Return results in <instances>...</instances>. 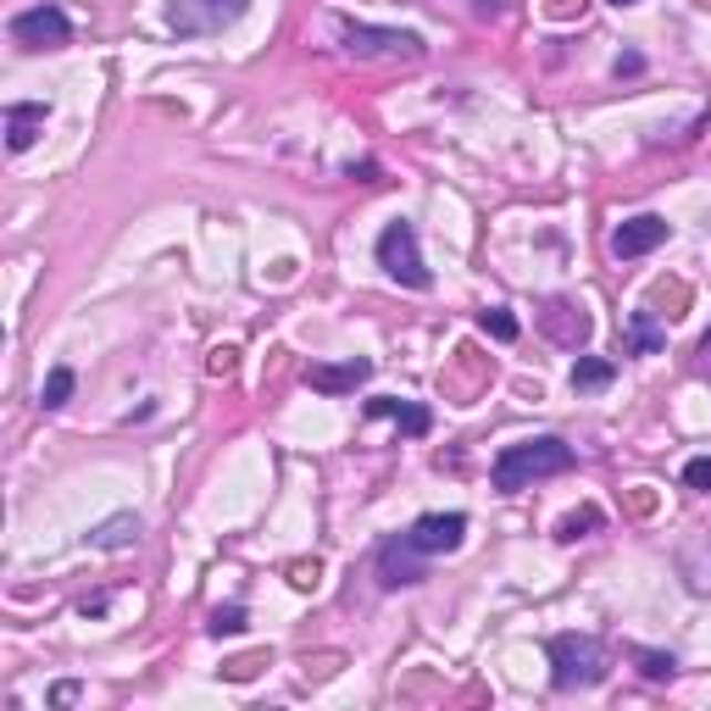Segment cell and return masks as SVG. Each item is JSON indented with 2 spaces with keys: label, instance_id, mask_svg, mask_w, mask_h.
Here are the masks:
<instances>
[{
  "label": "cell",
  "instance_id": "484cf974",
  "mask_svg": "<svg viewBox=\"0 0 711 711\" xmlns=\"http://www.w3.org/2000/svg\"><path fill=\"white\" fill-rule=\"evenodd\" d=\"M694 373L711 384V333H705V339H700V350H694Z\"/></svg>",
  "mask_w": 711,
  "mask_h": 711
},
{
  "label": "cell",
  "instance_id": "44dd1931",
  "mask_svg": "<svg viewBox=\"0 0 711 711\" xmlns=\"http://www.w3.org/2000/svg\"><path fill=\"white\" fill-rule=\"evenodd\" d=\"M478 322H484V333H495V339H517V317H512V311H501V306L478 311Z\"/></svg>",
  "mask_w": 711,
  "mask_h": 711
},
{
  "label": "cell",
  "instance_id": "7402d4cb",
  "mask_svg": "<svg viewBox=\"0 0 711 711\" xmlns=\"http://www.w3.org/2000/svg\"><path fill=\"white\" fill-rule=\"evenodd\" d=\"M206 628H212L217 639H223V633H239V628H245V606H217Z\"/></svg>",
  "mask_w": 711,
  "mask_h": 711
},
{
  "label": "cell",
  "instance_id": "ba28073f",
  "mask_svg": "<svg viewBox=\"0 0 711 711\" xmlns=\"http://www.w3.org/2000/svg\"><path fill=\"white\" fill-rule=\"evenodd\" d=\"M423 561H429V556H423L406 534H395V539L379 545V584H384V589H406V584L423 578Z\"/></svg>",
  "mask_w": 711,
  "mask_h": 711
},
{
  "label": "cell",
  "instance_id": "603a6c76",
  "mask_svg": "<svg viewBox=\"0 0 711 711\" xmlns=\"http://www.w3.org/2000/svg\"><path fill=\"white\" fill-rule=\"evenodd\" d=\"M683 484L700 490V495H711V456H694V462L683 467Z\"/></svg>",
  "mask_w": 711,
  "mask_h": 711
},
{
  "label": "cell",
  "instance_id": "6da1fadb",
  "mask_svg": "<svg viewBox=\"0 0 711 711\" xmlns=\"http://www.w3.org/2000/svg\"><path fill=\"white\" fill-rule=\"evenodd\" d=\"M567 467H573V445L556 440V434H539V440L506 445V451L495 456V467H490V484H495L501 495H517V490H528L534 478H556V473H567Z\"/></svg>",
  "mask_w": 711,
  "mask_h": 711
},
{
  "label": "cell",
  "instance_id": "9a60e30c",
  "mask_svg": "<svg viewBox=\"0 0 711 711\" xmlns=\"http://www.w3.org/2000/svg\"><path fill=\"white\" fill-rule=\"evenodd\" d=\"M628 344H633V350H639V356H656V350H661V344H667V333H661V328H656V311H650V306H645V311H633V317H628Z\"/></svg>",
  "mask_w": 711,
  "mask_h": 711
},
{
  "label": "cell",
  "instance_id": "cb8c5ba5",
  "mask_svg": "<svg viewBox=\"0 0 711 711\" xmlns=\"http://www.w3.org/2000/svg\"><path fill=\"white\" fill-rule=\"evenodd\" d=\"M267 656H239V661H228L223 667V678H234V683H245V678H256V667H261Z\"/></svg>",
  "mask_w": 711,
  "mask_h": 711
},
{
  "label": "cell",
  "instance_id": "e0dca14e",
  "mask_svg": "<svg viewBox=\"0 0 711 711\" xmlns=\"http://www.w3.org/2000/svg\"><path fill=\"white\" fill-rule=\"evenodd\" d=\"M73 384H79L73 368H51V379H45V390H40V406H45V412L68 406V401H73Z\"/></svg>",
  "mask_w": 711,
  "mask_h": 711
},
{
  "label": "cell",
  "instance_id": "d4e9b609",
  "mask_svg": "<svg viewBox=\"0 0 711 711\" xmlns=\"http://www.w3.org/2000/svg\"><path fill=\"white\" fill-rule=\"evenodd\" d=\"M289 584L311 589V584H317V561H289Z\"/></svg>",
  "mask_w": 711,
  "mask_h": 711
},
{
  "label": "cell",
  "instance_id": "5bb4252c",
  "mask_svg": "<svg viewBox=\"0 0 711 711\" xmlns=\"http://www.w3.org/2000/svg\"><path fill=\"white\" fill-rule=\"evenodd\" d=\"M140 539V517L134 512H117V517H106L101 528H90V545L95 550H128Z\"/></svg>",
  "mask_w": 711,
  "mask_h": 711
},
{
  "label": "cell",
  "instance_id": "30bf717a",
  "mask_svg": "<svg viewBox=\"0 0 711 711\" xmlns=\"http://www.w3.org/2000/svg\"><path fill=\"white\" fill-rule=\"evenodd\" d=\"M368 379H373V362H368V356H350V362H339V368H328V362L306 368V384L322 390V395H344V390L368 384Z\"/></svg>",
  "mask_w": 711,
  "mask_h": 711
},
{
  "label": "cell",
  "instance_id": "4316f807",
  "mask_svg": "<svg viewBox=\"0 0 711 711\" xmlns=\"http://www.w3.org/2000/svg\"><path fill=\"white\" fill-rule=\"evenodd\" d=\"M212 373H217V379L234 373V350H217V356H212Z\"/></svg>",
  "mask_w": 711,
  "mask_h": 711
},
{
  "label": "cell",
  "instance_id": "9c48e42d",
  "mask_svg": "<svg viewBox=\"0 0 711 711\" xmlns=\"http://www.w3.org/2000/svg\"><path fill=\"white\" fill-rule=\"evenodd\" d=\"M667 217H656V212H645V217H628L617 234H611V256H622V261H633V256H650L656 245H667Z\"/></svg>",
  "mask_w": 711,
  "mask_h": 711
},
{
  "label": "cell",
  "instance_id": "5b68a950",
  "mask_svg": "<svg viewBox=\"0 0 711 711\" xmlns=\"http://www.w3.org/2000/svg\"><path fill=\"white\" fill-rule=\"evenodd\" d=\"M344 51L350 56H423V34L406 29H373V23H344Z\"/></svg>",
  "mask_w": 711,
  "mask_h": 711
},
{
  "label": "cell",
  "instance_id": "7a4b0ae2",
  "mask_svg": "<svg viewBox=\"0 0 711 711\" xmlns=\"http://www.w3.org/2000/svg\"><path fill=\"white\" fill-rule=\"evenodd\" d=\"M606 678V645L589 633H556L550 639V683L561 694L573 689H595Z\"/></svg>",
  "mask_w": 711,
  "mask_h": 711
},
{
  "label": "cell",
  "instance_id": "2e32d148",
  "mask_svg": "<svg viewBox=\"0 0 711 711\" xmlns=\"http://www.w3.org/2000/svg\"><path fill=\"white\" fill-rule=\"evenodd\" d=\"M617 379V368L606 362V356H578L573 362V390H606Z\"/></svg>",
  "mask_w": 711,
  "mask_h": 711
},
{
  "label": "cell",
  "instance_id": "277c9868",
  "mask_svg": "<svg viewBox=\"0 0 711 711\" xmlns=\"http://www.w3.org/2000/svg\"><path fill=\"white\" fill-rule=\"evenodd\" d=\"M245 12H250V0H173V7H167V29L178 40H200V34H223Z\"/></svg>",
  "mask_w": 711,
  "mask_h": 711
},
{
  "label": "cell",
  "instance_id": "83f0119b",
  "mask_svg": "<svg viewBox=\"0 0 711 711\" xmlns=\"http://www.w3.org/2000/svg\"><path fill=\"white\" fill-rule=\"evenodd\" d=\"M611 7H639V0H611Z\"/></svg>",
  "mask_w": 711,
  "mask_h": 711
},
{
  "label": "cell",
  "instance_id": "d6986e66",
  "mask_svg": "<svg viewBox=\"0 0 711 711\" xmlns=\"http://www.w3.org/2000/svg\"><path fill=\"white\" fill-rule=\"evenodd\" d=\"M589 528H600V512H595V506H584V512H567V517L556 523V539H567V545H573V539H584Z\"/></svg>",
  "mask_w": 711,
  "mask_h": 711
},
{
  "label": "cell",
  "instance_id": "4fadbf2b",
  "mask_svg": "<svg viewBox=\"0 0 711 711\" xmlns=\"http://www.w3.org/2000/svg\"><path fill=\"white\" fill-rule=\"evenodd\" d=\"M545 328H550L561 344H573V350L589 339V317H584L578 306H567V300H550V306H545Z\"/></svg>",
  "mask_w": 711,
  "mask_h": 711
},
{
  "label": "cell",
  "instance_id": "ffe728a7",
  "mask_svg": "<svg viewBox=\"0 0 711 711\" xmlns=\"http://www.w3.org/2000/svg\"><path fill=\"white\" fill-rule=\"evenodd\" d=\"M639 656V672L650 678V683H672L678 678V661L672 656H661V650H633Z\"/></svg>",
  "mask_w": 711,
  "mask_h": 711
},
{
  "label": "cell",
  "instance_id": "52a82bcc",
  "mask_svg": "<svg viewBox=\"0 0 711 711\" xmlns=\"http://www.w3.org/2000/svg\"><path fill=\"white\" fill-rule=\"evenodd\" d=\"M406 539L423 550V556H451L462 539H467V517L462 512H429L406 528Z\"/></svg>",
  "mask_w": 711,
  "mask_h": 711
},
{
  "label": "cell",
  "instance_id": "8992f818",
  "mask_svg": "<svg viewBox=\"0 0 711 711\" xmlns=\"http://www.w3.org/2000/svg\"><path fill=\"white\" fill-rule=\"evenodd\" d=\"M12 34H18V45H29V51H56V45L73 40V23H68L62 7H34V12H18V18H12Z\"/></svg>",
  "mask_w": 711,
  "mask_h": 711
},
{
  "label": "cell",
  "instance_id": "7c38bea8",
  "mask_svg": "<svg viewBox=\"0 0 711 711\" xmlns=\"http://www.w3.org/2000/svg\"><path fill=\"white\" fill-rule=\"evenodd\" d=\"M368 418H395L406 434H429V429H434L429 406H412V401H401V395H379V401H368Z\"/></svg>",
  "mask_w": 711,
  "mask_h": 711
},
{
  "label": "cell",
  "instance_id": "ac0fdd59",
  "mask_svg": "<svg viewBox=\"0 0 711 711\" xmlns=\"http://www.w3.org/2000/svg\"><path fill=\"white\" fill-rule=\"evenodd\" d=\"M650 306H667L661 317H683V306H689V289H683L678 278H661V284L650 289Z\"/></svg>",
  "mask_w": 711,
  "mask_h": 711
},
{
  "label": "cell",
  "instance_id": "8fae6325",
  "mask_svg": "<svg viewBox=\"0 0 711 711\" xmlns=\"http://www.w3.org/2000/svg\"><path fill=\"white\" fill-rule=\"evenodd\" d=\"M45 117H51V106H45V101H18V106L7 112V145H12V151H29V145L40 140Z\"/></svg>",
  "mask_w": 711,
  "mask_h": 711
},
{
  "label": "cell",
  "instance_id": "3957f363",
  "mask_svg": "<svg viewBox=\"0 0 711 711\" xmlns=\"http://www.w3.org/2000/svg\"><path fill=\"white\" fill-rule=\"evenodd\" d=\"M379 267H384L395 284H406V289H429V284H434V272H429V261H423V250H418V228H412V223H390V228L379 234Z\"/></svg>",
  "mask_w": 711,
  "mask_h": 711
}]
</instances>
